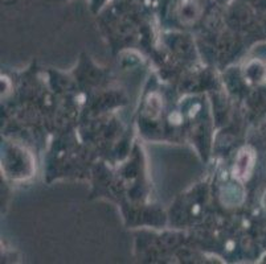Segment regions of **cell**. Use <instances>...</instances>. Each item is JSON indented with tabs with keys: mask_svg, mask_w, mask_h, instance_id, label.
<instances>
[{
	"mask_svg": "<svg viewBox=\"0 0 266 264\" xmlns=\"http://www.w3.org/2000/svg\"><path fill=\"white\" fill-rule=\"evenodd\" d=\"M253 166V153L250 151H242L237 158L236 164V173L240 178H246L250 173V169Z\"/></svg>",
	"mask_w": 266,
	"mask_h": 264,
	"instance_id": "1",
	"label": "cell"
}]
</instances>
